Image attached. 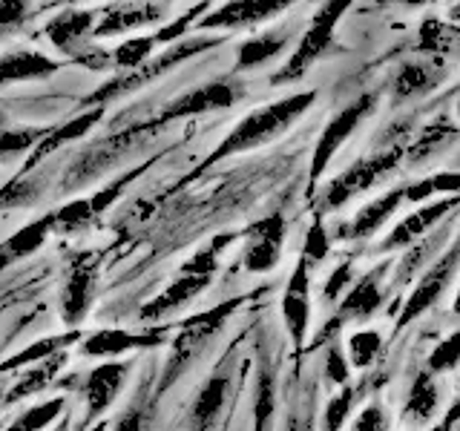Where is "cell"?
Listing matches in <instances>:
<instances>
[{
	"label": "cell",
	"instance_id": "7402d4cb",
	"mask_svg": "<svg viewBox=\"0 0 460 431\" xmlns=\"http://www.w3.org/2000/svg\"><path fill=\"white\" fill-rule=\"evenodd\" d=\"M55 233V222H52V213L40 216V219L23 224L21 230H14L9 239L0 242V270L21 262V259L32 256L35 251L43 248V242Z\"/></svg>",
	"mask_w": 460,
	"mask_h": 431
},
{
	"label": "cell",
	"instance_id": "603a6c76",
	"mask_svg": "<svg viewBox=\"0 0 460 431\" xmlns=\"http://www.w3.org/2000/svg\"><path fill=\"white\" fill-rule=\"evenodd\" d=\"M277 371L262 359L253 380V431H273L277 426Z\"/></svg>",
	"mask_w": 460,
	"mask_h": 431
},
{
	"label": "cell",
	"instance_id": "60d3db41",
	"mask_svg": "<svg viewBox=\"0 0 460 431\" xmlns=\"http://www.w3.org/2000/svg\"><path fill=\"white\" fill-rule=\"evenodd\" d=\"M43 136V129H0V155H18Z\"/></svg>",
	"mask_w": 460,
	"mask_h": 431
},
{
	"label": "cell",
	"instance_id": "b9f144b4",
	"mask_svg": "<svg viewBox=\"0 0 460 431\" xmlns=\"http://www.w3.org/2000/svg\"><path fill=\"white\" fill-rule=\"evenodd\" d=\"M40 193V187L35 181H29V179H21V181H14L9 184L4 193H0V207H21V205H32V201L38 198Z\"/></svg>",
	"mask_w": 460,
	"mask_h": 431
},
{
	"label": "cell",
	"instance_id": "7a4b0ae2",
	"mask_svg": "<svg viewBox=\"0 0 460 431\" xmlns=\"http://www.w3.org/2000/svg\"><path fill=\"white\" fill-rule=\"evenodd\" d=\"M400 158H402V147H400V144H392V147H385L383 153H374V155L359 158V162H354L349 170L340 172V176L325 187L320 210L323 213H334L342 205H349L354 196L366 193L368 187H374L380 179H385L392 170H397Z\"/></svg>",
	"mask_w": 460,
	"mask_h": 431
},
{
	"label": "cell",
	"instance_id": "4316f807",
	"mask_svg": "<svg viewBox=\"0 0 460 431\" xmlns=\"http://www.w3.org/2000/svg\"><path fill=\"white\" fill-rule=\"evenodd\" d=\"M95 29V14L93 12H66L61 18H55L47 26V35L55 47L61 49H75L78 43H84V38Z\"/></svg>",
	"mask_w": 460,
	"mask_h": 431
},
{
	"label": "cell",
	"instance_id": "bcb514c9",
	"mask_svg": "<svg viewBox=\"0 0 460 431\" xmlns=\"http://www.w3.org/2000/svg\"><path fill=\"white\" fill-rule=\"evenodd\" d=\"M402 4H423V0H402Z\"/></svg>",
	"mask_w": 460,
	"mask_h": 431
},
{
	"label": "cell",
	"instance_id": "52a82bcc",
	"mask_svg": "<svg viewBox=\"0 0 460 431\" xmlns=\"http://www.w3.org/2000/svg\"><path fill=\"white\" fill-rule=\"evenodd\" d=\"M285 219L279 213L265 216L256 224L244 230V244H242V265L251 273H270L282 259V244H285Z\"/></svg>",
	"mask_w": 460,
	"mask_h": 431
},
{
	"label": "cell",
	"instance_id": "1f68e13d",
	"mask_svg": "<svg viewBox=\"0 0 460 431\" xmlns=\"http://www.w3.org/2000/svg\"><path fill=\"white\" fill-rule=\"evenodd\" d=\"M383 348V337L374 328H357L345 342V359L351 368H368Z\"/></svg>",
	"mask_w": 460,
	"mask_h": 431
},
{
	"label": "cell",
	"instance_id": "f1b7e54d",
	"mask_svg": "<svg viewBox=\"0 0 460 431\" xmlns=\"http://www.w3.org/2000/svg\"><path fill=\"white\" fill-rule=\"evenodd\" d=\"M98 119H101V110H90V112L75 115V119L66 121V124H61V127L47 129V136H43V141L38 144V150H35V155H32V162H40V158L47 155V153H52L55 147H61V144L75 141V138H81L84 133H90V129L98 124Z\"/></svg>",
	"mask_w": 460,
	"mask_h": 431
},
{
	"label": "cell",
	"instance_id": "9c48e42d",
	"mask_svg": "<svg viewBox=\"0 0 460 431\" xmlns=\"http://www.w3.org/2000/svg\"><path fill=\"white\" fill-rule=\"evenodd\" d=\"M282 322L291 342L302 348V342L308 339V325H311V265L305 259H299L291 277L285 282L282 291Z\"/></svg>",
	"mask_w": 460,
	"mask_h": 431
},
{
	"label": "cell",
	"instance_id": "9a60e30c",
	"mask_svg": "<svg viewBox=\"0 0 460 431\" xmlns=\"http://www.w3.org/2000/svg\"><path fill=\"white\" fill-rule=\"evenodd\" d=\"M216 40H201V38H190V40H184L181 38V43H176V47H170L164 55H158V57H153V61H144L133 75H127V78H121V81H112V84H107L104 90H98L95 92V101H104V98H112V95H119V92H127V90H136L138 84H144V81H150V78H155V75H162V72H167V69H172L176 64H181V61H187L190 55H199L201 49H208V47H213Z\"/></svg>",
	"mask_w": 460,
	"mask_h": 431
},
{
	"label": "cell",
	"instance_id": "5bb4252c",
	"mask_svg": "<svg viewBox=\"0 0 460 431\" xmlns=\"http://www.w3.org/2000/svg\"><path fill=\"white\" fill-rule=\"evenodd\" d=\"M455 207H457L455 196L443 198V201H426V205H420L414 213H409L400 224H394L392 230H388V233L377 244V253H392V251H400V248H409L411 242L431 233L443 216L452 213Z\"/></svg>",
	"mask_w": 460,
	"mask_h": 431
},
{
	"label": "cell",
	"instance_id": "d4e9b609",
	"mask_svg": "<svg viewBox=\"0 0 460 431\" xmlns=\"http://www.w3.org/2000/svg\"><path fill=\"white\" fill-rule=\"evenodd\" d=\"M55 64L47 55H40L35 49H23V52H12L0 57V84H12V81H32L40 75H49Z\"/></svg>",
	"mask_w": 460,
	"mask_h": 431
},
{
	"label": "cell",
	"instance_id": "30bf717a",
	"mask_svg": "<svg viewBox=\"0 0 460 431\" xmlns=\"http://www.w3.org/2000/svg\"><path fill=\"white\" fill-rule=\"evenodd\" d=\"M164 342V330H124V328H101L81 337V354L95 359H121L136 351H150Z\"/></svg>",
	"mask_w": 460,
	"mask_h": 431
},
{
	"label": "cell",
	"instance_id": "ac0fdd59",
	"mask_svg": "<svg viewBox=\"0 0 460 431\" xmlns=\"http://www.w3.org/2000/svg\"><path fill=\"white\" fill-rule=\"evenodd\" d=\"M406 201V184L394 187V190L383 193L380 198L368 201V205H363L357 210V216L351 222H345L340 230H337V239H345V242H359V239H368L374 236L377 230L392 219V216L397 213V207Z\"/></svg>",
	"mask_w": 460,
	"mask_h": 431
},
{
	"label": "cell",
	"instance_id": "277c9868",
	"mask_svg": "<svg viewBox=\"0 0 460 431\" xmlns=\"http://www.w3.org/2000/svg\"><path fill=\"white\" fill-rule=\"evenodd\" d=\"M455 273H457V244H452L443 259H438L429 270L420 273V279H417L411 294L402 302V311L397 316V330L411 325L414 320H420L429 308H435L443 299V294L449 291V285L455 282Z\"/></svg>",
	"mask_w": 460,
	"mask_h": 431
},
{
	"label": "cell",
	"instance_id": "6da1fadb",
	"mask_svg": "<svg viewBox=\"0 0 460 431\" xmlns=\"http://www.w3.org/2000/svg\"><path fill=\"white\" fill-rule=\"evenodd\" d=\"M316 92H299V95H288L282 101H277V104H270L265 110H259L253 115H248V119H242L234 133H230L219 147L213 150L210 162H222V158L227 155H236V153H248V150H256L262 147V144L279 138L288 127H291L296 119H302V115L308 112V107L314 104Z\"/></svg>",
	"mask_w": 460,
	"mask_h": 431
},
{
	"label": "cell",
	"instance_id": "2e32d148",
	"mask_svg": "<svg viewBox=\"0 0 460 431\" xmlns=\"http://www.w3.org/2000/svg\"><path fill=\"white\" fill-rule=\"evenodd\" d=\"M239 98H242V86L230 84V81H213V84H205V86H196L193 92H187L179 101H172V104L162 115H158V124L187 119V115H201V112L234 107Z\"/></svg>",
	"mask_w": 460,
	"mask_h": 431
},
{
	"label": "cell",
	"instance_id": "3957f363",
	"mask_svg": "<svg viewBox=\"0 0 460 431\" xmlns=\"http://www.w3.org/2000/svg\"><path fill=\"white\" fill-rule=\"evenodd\" d=\"M234 308H236V302H230V305H219V308H213L208 313H199L196 320H190V322H184L181 334L172 339V348H170V356L164 363L162 380H158V391H167V388L176 383L187 368H190V363L201 354V348L208 345V339L222 328L225 316L234 313Z\"/></svg>",
	"mask_w": 460,
	"mask_h": 431
},
{
	"label": "cell",
	"instance_id": "74e56055",
	"mask_svg": "<svg viewBox=\"0 0 460 431\" xmlns=\"http://www.w3.org/2000/svg\"><path fill=\"white\" fill-rule=\"evenodd\" d=\"M328 253H331V236H328L325 224L316 219L308 227L305 242H302V259H305L308 265H314V262H325Z\"/></svg>",
	"mask_w": 460,
	"mask_h": 431
},
{
	"label": "cell",
	"instance_id": "83f0119b",
	"mask_svg": "<svg viewBox=\"0 0 460 431\" xmlns=\"http://www.w3.org/2000/svg\"><path fill=\"white\" fill-rule=\"evenodd\" d=\"M75 339H81L78 330H69V334H58V337H47V339H38L32 342L29 348L18 351V354H12L4 365H0V374H6V371H14V368H29V365H38L43 363V359H49L55 354H61L66 345H72Z\"/></svg>",
	"mask_w": 460,
	"mask_h": 431
},
{
	"label": "cell",
	"instance_id": "44dd1931",
	"mask_svg": "<svg viewBox=\"0 0 460 431\" xmlns=\"http://www.w3.org/2000/svg\"><path fill=\"white\" fill-rule=\"evenodd\" d=\"M294 0H230L227 6H222L219 12H213L210 18L201 21L205 29H216V26H248V23H259L268 21L270 14L282 12L285 6H291Z\"/></svg>",
	"mask_w": 460,
	"mask_h": 431
},
{
	"label": "cell",
	"instance_id": "4dcf8cb0",
	"mask_svg": "<svg viewBox=\"0 0 460 431\" xmlns=\"http://www.w3.org/2000/svg\"><path fill=\"white\" fill-rule=\"evenodd\" d=\"M66 409V397H52L47 402H35L21 417H14L6 431H47Z\"/></svg>",
	"mask_w": 460,
	"mask_h": 431
},
{
	"label": "cell",
	"instance_id": "8d00e7d4",
	"mask_svg": "<svg viewBox=\"0 0 460 431\" xmlns=\"http://www.w3.org/2000/svg\"><path fill=\"white\" fill-rule=\"evenodd\" d=\"M460 363V334H449L443 342H438V348L429 354L426 359V371L429 374H446V371H455V365Z\"/></svg>",
	"mask_w": 460,
	"mask_h": 431
},
{
	"label": "cell",
	"instance_id": "8fae6325",
	"mask_svg": "<svg viewBox=\"0 0 460 431\" xmlns=\"http://www.w3.org/2000/svg\"><path fill=\"white\" fill-rule=\"evenodd\" d=\"M129 371H133V365H129V363L110 359V363H101V365H95L90 374H86V380L81 385V394H84V402H86V423L98 420V417L112 406L115 397H119L121 388L127 385Z\"/></svg>",
	"mask_w": 460,
	"mask_h": 431
},
{
	"label": "cell",
	"instance_id": "836d02e7",
	"mask_svg": "<svg viewBox=\"0 0 460 431\" xmlns=\"http://www.w3.org/2000/svg\"><path fill=\"white\" fill-rule=\"evenodd\" d=\"M354 402H357V388L351 383L342 385V391L334 394L325 402V409H323V431H342L345 420L351 417Z\"/></svg>",
	"mask_w": 460,
	"mask_h": 431
},
{
	"label": "cell",
	"instance_id": "7bdbcfd3",
	"mask_svg": "<svg viewBox=\"0 0 460 431\" xmlns=\"http://www.w3.org/2000/svg\"><path fill=\"white\" fill-rule=\"evenodd\" d=\"M351 431H388V417L380 402H371L363 411L354 417Z\"/></svg>",
	"mask_w": 460,
	"mask_h": 431
},
{
	"label": "cell",
	"instance_id": "ee69618b",
	"mask_svg": "<svg viewBox=\"0 0 460 431\" xmlns=\"http://www.w3.org/2000/svg\"><path fill=\"white\" fill-rule=\"evenodd\" d=\"M29 0H0V35H6L9 29L26 21Z\"/></svg>",
	"mask_w": 460,
	"mask_h": 431
},
{
	"label": "cell",
	"instance_id": "f546056e",
	"mask_svg": "<svg viewBox=\"0 0 460 431\" xmlns=\"http://www.w3.org/2000/svg\"><path fill=\"white\" fill-rule=\"evenodd\" d=\"M438 81V72L426 66V64H402L394 75V98L397 101H406V98H414V95H423L429 92L431 86Z\"/></svg>",
	"mask_w": 460,
	"mask_h": 431
},
{
	"label": "cell",
	"instance_id": "7c38bea8",
	"mask_svg": "<svg viewBox=\"0 0 460 431\" xmlns=\"http://www.w3.org/2000/svg\"><path fill=\"white\" fill-rule=\"evenodd\" d=\"M210 282H213L210 273H201V270L181 265L179 277L172 279L162 294L153 296L150 302H144V305L138 308V320L141 322H155V320H162V316L184 308L187 302H193Z\"/></svg>",
	"mask_w": 460,
	"mask_h": 431
},
{
	"label": "cell",
	"instance_id": "8992f818",
	"mask_svg": "<svg viewBox=\"0 0 460 431\" xmlns=\"http://www.w3.org/2000/svg\"><path fill=\"white\" fill-rule=\"evenodd\" d=\"M374 104H377V95H363L328 121V127L320 136V144H316V150H314V158H311V184L320 181L323 170L328 167L331 158H334V153L342 147V141H349L354 129L363 124L366 115L374 112Z\"/></svg>",
	"mask_w": 460,
	"mask_h": 431
},
{
	"label": "cell",
	"instance_id": "e575fe53",
	"mask_svg": "<svg viewBox=\"0 0 460 431\" xmlns=\"http://www.w3.org/2000/svg\"><path fill=\"white\" fill-rule=\"evenodd\" d=\"M95 213L90 207V198H78V201H69L61 210L52 213V222H55V230H61V233H75V230L93 224Z\"/></svg>",
	"mask_w": 460,
	"mask_h": 431
},
{
	"label": "cell",
	"instance_id": "d6986e66",
	"mask_svg": "<svg viewBox=\"0 0 460 431\" xmlns=\"http://www.w3.org/2000/svg\"><path fill=\"white\" fill-rule=\"evenodd\" d=\"M158 18H164V6L155 4V0H121V4H115L104 12V18L98 21L93 35L107 38V35L133 32L138 26L155 23Z\"/></svg>",
	"mask_w": 460,
	"mask_h": 431
},
{
	"label": "cell",
	"instance_id": "ffe728a7",
	"mask_svg": "<svg viewBox=\"0 0 460 431\" xmlns=\"http://www.w3.org/2000/svg\"><path fill=\"white\" fill-rule=\"evenodd\" d=\"M440 411V388L435 374H429L426 368L414 374L409 397L402 402V423L409 428H420L429 426Z\"/></svg>",
	"mask_w": 460,
	"mask_h": 431
},
{
	"label": "cell",
	"instance_id": "e0dca14e",
	"mask_svg": "<svg viewBox=\"0 0 460 431\" xmlns=\"http://www.w3.org/2000/svg\"><path fill=\"white\" fill-rule=\"evenodd\" d=\"M95 287H98V270L93 262H78L66 273V282L61 287V320L66 328L75 330L86 313H90L95 302Z\"/></svg>",
	"mask_w": 460,
	"mask_h": 431
},
{
	"label": "cell",
	"instance_id": "d590c367",
	"mask_svg": "<svg viewBox=\"0 0 460 431\" xmlns=\"http://www.w3.org/2000/svg\"><path fill=\"white\" fill-rule=\"evenodd\" d=\"M351 365H349V359H345V351H342V345L334 339V342H328V348H325V356H323V380L328 385H349L351 383Z\"/></svg>",
	"mask_w": 460,
	"mask_h": 431
},
{
	"label": "cell",
	"instance_id": "484cf974",
	"mask_svg": "<svg viewBox=\"0 0 460 431\" xmlns=\"http://www.w3.org/2000/svg\"><path fill=\"white\" fill-rule=\"evenodd\" d=\"M61 368H64V351L49 356V359H43V363H38V365H29L21 374V380L12 385V391L6 394V406H12V402H21L26 397L43 391V388H47L55 380V374L61 371Z\"/></svg>",
	"mask_w": 460,
	"mask_h": 431
},
{
	"label": "cell",
	"instance_id": "f35d334b",
	"mask_svg": "<svg viewBox=\"0 0 460 431\" xmlns=\"http://www.w3.org/2000/svg\"><path fill=\"white\" fill-rule=\"evenodd\" d=\"M354 279H357V273H354L351 262H340L334 270H331L325 285H323V302H325V305H337L340 296L349 291Z\"/></svg>",
	"mask_w": 460,
	"mask_h": 431
},
{
	"label": "cell",
	"instance_id": "f6af8a7d",
	"mask_svg": "<svg viewBox=\"0 0 460 431\" xmlns=\"http://www.w3.org/2000/svg\"><path fill=\"white\" fill-rule=\"evenodd\" d=\"M144 420H147V406L141 400H136L119 420L112 423V431H144Z\"/></svg>",
	"mask_w": 460,
	"mask_h": 431
},
{
	"label": "cell",
	"instance_id": "ba28073f",
	"mask_svg": "<svg viewBox=\"0 0 460 431\" xmlns=\"http://www.w3.org/2000/svg\"><path fill=\"white\" fill-rule=\"evenodd\" d=\"M392 268L388 262H380L377 268H371L368 273H363L359 279L351 282V287L340 296L337 302V316L334 320L345 328L349 322H368L374 313L383 308L385 302V291H383V279L385 270Z\"/></svg>",
	"mask_w": 460,
	"mask_h": 431
},
{
	"label": "cell",
	"instance_id": "4fadbf2b",
	"mask_svg": "<svg viewBox=\"0 0 460 431\" xmlns=\"http://www.w3.org/2000/svg\"><path fill=\"white\" fill-rule=\"evenodd\" d=\"M230 391H234V371H230V365H219L205 383H201V388L190 402V428L213 431L227 409Z\"/></svg>",
	"mask_w": 460,
	"mask_h": 431
},
{
	"label": "cell",
	"instance_id": "d6a6232c",
	"mask_svg": "<svg viewBox=\"0 0 460 431\" xmlns=\"http://www.w3.org/2000/svg\"><path fill=\"white\" fill-rule=\"evenodd\" d=\"M288 38H291V32L288 29H282V32H273V35H265V38H256V40H248L242 43L239 49V69H251V66H262L268 57H273L277 52L285 49Z\"/></svg>",
	"mask_w": 460,
	"mask_h": 431
},
{
	"label": "cell",
	"instance_id": "5b68a950",
	"mask_svg": "<svg viewBox=\"0 0 460 431\" xmlns=\"http://www.w3.org/2000/svg\"><path fill=\"white\" fill-rule=\"evenodd\" d=\"M349 4H351V0H328V4L320 12H316L311 29L305 32V38L299 40V49L291 55V61L285 64V69L279 72V75H273V81L299 78L302 72H305L316 61V57H320L328 49L331 35H334V26L342 18V12L349 9Z\"/></svg>",
	"mask_w": 460,
	"mask_h": 431
},
{
	"label": "cell",
	"instance_id": "cb8c5ba5",
	"mask_svg": "<svg viewBox=\"0 0 460 431\" xmlns=\"http://www.w3.org/2000/svg\"><path fill=\"white\" fill-rule=\"evenodd\" d=\"M443 239H446V233H426L423 239H417V242H411L409 248H402L406 253H402V259L397 262V268H394V279H392V287H406V285H411L414 282V277H420L423 273V268L435 259V253L440 251V244H443Z\"/></svg>",
	"mask_w": 460,
	"mask_h": 431
},
{
	"label": "cell",
	"instance_id": "ab89813d",
	"mask_svg": "<svg viewBox=\"0 0 460 431\" xmlns=\"http://www.w3.org/2000/svg\"><path fill=\"white\" fill-rule=\"evenodd\" d=\"M153 47H155V43H153L150 38L127 40V43H121V47L112 52V61L119 64V66H124V69H129V66H141V64L150 57Z\"/></svg>",
	"mask_w": 460,
	"mask_h": 431
}]
</instances>
